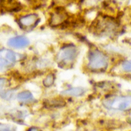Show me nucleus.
I'll list each match as a JSON object with an SVG mask.
<instances>
[{"label": "nucleus", "instance_id": "obj_6", "mask_svg": "<svg viewBox=\"0 0 131 131\" xmlns=\"http://www.w3.org/2000/svg\"><path fill=\"white\" fill-rule=\"evenodd\" d=\"M40 21V18L37 14H32L25 15L18 20V24L23 29L34 28Z\"/></svg>", "mask_w": 131, "mask_h": 131}, {"label": "nucleus", "instance_id": "obj_14", "mask_svg": "<svg viewBox=\"0 0 131 131\" xmlns=\"http://www.w3.org/2000/svg\"><path fill=\"white\" fill-rule=\"evenodd\" d=\"M27 131H42L41 130H40L39 128H37V127H32L31 128L28 129Z\"/></svg>", "mask_w": 131, "mask_h": 131}, {"label": "nucleus", "instance_id": "obj_12", "mask_svg": "<svg viewBox=\"0 0 131 131\" xmlns=\"http://www.w3.org/2000/svg\"><path fill=\"white\" fill-rule=\"evenodd\" d=\"M122 66L124 71L131 72V60L124 62L122 64Z\"/></svg>", "mask_w": 131, "mask_h": 131}, {"label": "nucleus", "instance_id": "obj_1", "mask_svg": "<svg viewBox=\"0 0 131 131\" xmlns=\"http://www.w3.org/2000/svg\"><path fill=\"white\" fill-rule=\"evenodd\" d=\"M77 50L73 45L62 48L57 56V60L61 67L71 64L77 57Z\"/></svg>", "mask_w": 131, "mask_h": 131}, {"label": "nucleus", "instance_id": "obj_9", "mask_svg": "<svg viewBox=\"0 0 131 131\" xmlns=\"http://www.w3.org/2000/svg\"><path fill=\"white\" fill-rule=\"evenodd\" d=\"M47 106L51 107H63L65 105V102L62 99H55L46 102Z\"/></svg>", "mask_w": 131, "mask_h": 131}, {"label": "nucleus", "instance_id": "obj_3", "mask_svg": "<svg viewBox=\"0 0 131 131\" xmlns=\"http://www.w3.org/2000/svg\"><path fill=\"white\" fill-rule=\"evenodd\" d=\"M88 66L93 69H102L106 68L108 60L104 54L97 50L92 51L89 54Z\"/></svg>", "mask_w": 131, "mask_h": 131}, {"label": "nucleus", "instance_id": "obj_11", "mask_svg": "<svg viewBox=\"0 0 131 131\" xmlns=\"http://www.w3.org/2000/svg\"><path fill=\"white\" fill-rule=\"evenodd\" d=\"M55 77L52 74H50L43 81V84L46 87H49L51 86L54 81Z\"/></svg>", "mask_w": 131, "mask_h": 131}, {"label": "nucleus", "instance_id": "obj_4", "mask_svg": "<svg viewBox=\"0 0 131 131\" xmlns=\"http://www.w3.org/2000/svg\"><path fill=\"white\" fill-rule=\"evenodd\" d=\"M50 24L52 27L63 25L70 17L65 8L62 6H58L55 9L54 13H52Z\"/></svg>", "mask_w": 131, "mask_h": 131}, {"label": "nucleus", "instance_id": "obj_8", "mask_svg": "<svg viewBox=\"0 0 131 131\" xmlns=\"http://www.w3.org/2000/svg\"><path fill=\"white\" fill-rule=\"evenodd\" d=\"M84 92V90L82 88H74L62 91L61 94L64 95L77 97L82 95Z\"/></svg>", "mask_w": 131, "mask_h": 131}, {"label": "nucleus", "instance_id": "obj_5", "mask_svg": "<svg viewBox=\"0 0 131 131\" xmlns=\"http://www.w3.org/2000/svg\"><path fill=\"white\" fill-rule=\"evenodd\" d=\"M15 53L8 49H3L0 52L1 70H4L14 65L16 61Z\"/></svg>", "mask_w": 131, "mask_h": 131}, {"label": "nucleus", "instance_id": "obj_13", "mask_svg": "<svg viewBox=\"0 0 131 131\" xmlns=\"http://www.w3.org/2000/svg\"><path fill=\"white\" fill-rule=\"evenodd\" d=\"M0 131H12V130L8 125H1Z\"/></svg>", "mask_w": 131, "mask_h": 131}, {"label": "nucleus", "instance_id": "obj_2", "mask_svg": "<svg viewBox=\"0 0 131 131\" xmlns=\"http://www.w3.org/2000/svg\"><path fill=\"white\" fill-rule=\"evenodd\" d=\"M104 105L107 108L119 111H127L131 109V96H119L106 101Z\"/></svg>", "mask_w": 131, "mask_h": 131}, {"label": "nucleus", "instance_id": "obj_10", "mask_svg": "<svg viewBox=\"0 0 131 131\" xmlns=\"http://www.w3.org/2000/svg\"><path fill=\"white\" fill-rule=\"evenodd\" d=\"M17 98L20 101H27L32 99L33 96L32 94L29 91H24L18 94Z\"/></svg>", "mask_w": 131, "mask_h": 131}, {"label": "nucleus", "instance_id": "obj_7", "mask_svg": "<svg viewBox=\"0 0 131 131\" xmlns=\"http://www.w3.org/2000/svg\"><path fill=\"white\" fill-rule=\"evenodd\" d=\"M29 41L27 38L24 36H19L11 38L8 41V45L11 47L21 48L27 46L29 44Z\"/></svg>", "mask_w": 131, "mask_h": 131}]
</instances>
